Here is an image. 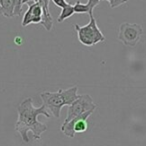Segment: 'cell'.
<instances>
[{
	"mask_svg": "<svg viewBox=\"0 0 146 146\" xmlns=\"http://www.w3.org/2000/svg\"><path fill=\"white\" fill-rule=\"evenodd\" d=\"M18 119L15 123V130L20 134L24 142H28V131L32 132L34 139L40 140L41 135L47 130V126L44 123L38 121L39 115H44L46 118H50V114L47 112V108L44 104L36 108L33 105L32 98H26L17 107Z\"/></svg>",
	"mask_w": 146,
	"mask_h": 146,
	"instance_id": "1",
	"label": "cell"
},
{
	"mask_svg": "<svg viewBox=\"0 0 146 146\" xmlns=\"http://www.w3.org/2000/svg\"><path fill=\"white\" fill-rule=\"evenodd\" d=\"M77 91V86H73V87H70L65 90L59 89L56 92H43V93L40 94V97L45 107L50 110L53 116L59 118L63 106H69L78 97Z\"/></svg>",
	"mask_w": 146,
	"mask_h": 146,
	"instance_id": "2",
	"label": "cell"
},
{
	"mask_svg": "<svg viewBox=\"0 0 146 146\" xmlns=\"http://www.w3.org/2000/svg\"><path fill=\"white\" fill-rule=\"evenodd\" d=\"M90 20L84 26H80L78 24H75V30L77 32L78 40L85 46H93L99 42L105 41V36L99 27L97 26L96 19L94 18L93 14H89Z\"/></svg>",
	"mask_w": 146,
	"mask_h": 146,
	"instance_id": "3",
	"label": "cell"
},
{
	"mask_svg": "<svg viewBox=\"0 0 146 146\" xmlns=\"http://www.w3.org/2000/svg\"><path fill=\"white\" fill-rule=\"evenodd\" d=\"M143 34V28L137 23L124 22L118 28V39L125 46L134 47Z\"/></svg>",
	"mask_w": 146,
	"mask_h": 146,
	"instance_id": "4",
	"label": "cell"
},
{
	"mask_svg": "<svg viewBox=\"0 0 146 146\" xmlns=\"http://www.w3.org/2000/svg\"><path fill=\"white\" fill-rule=\"evenodd\" d=\"M96 107L97 105L94 103L93 99L90 95L88 94L78 95L75 101L68 106V111H67V116L64 120V123L89 111V110H95Z\"/></svg>",
	"mask_w": 146,
	"mask_h": 146,
	"instance_id": "5",
	"label": "cell"
},
{
	"mask_svg": "<svg viewBox=\"0 0 146 146\" xmlns=\"http://www.w3.org/2000/svg\"><path fill=\"white\" fill-rule=\"evenodd\" d=\"M94 110H89L77 117L69 120L68 122L61 125V131L65 136L69 138H74L76 133H83L87 130V118L93 113Z\"/></svg>",
	"mask_w": 146,
	"mask_h": 146,
	"instance_id": "6",
	"label": "cell"
},
{
	"mask_svg": "<svg viewBox=\"0 0 146 146\" xmlns=\"http://www.w3.org/2000/svg\"><path fill=\"white\" fill-rule=\"evenodd\" d=\"M42 7L38 2L32 3L28 6L27 11L23 15L22 19V26H28L29 24L32 23H40L42 20Z\"/></svg>",
	"mask_w": 146,
	"mask_h": 146,
	"instance_id": "7",
	"label": "cell"
},
{
	"mask_svg": "<svg viewBox=\"0 0 146 146\" xmlns=\"http://www.w3.org/2000/svg\"><path fill=\"white\" fill-rule=\"evenodd\" d=\"M15 0H0V12L5 17L14 16Z\"/></svg>",
	"mask_w": 146,
	"mask_h": 146,
	"instance_id": "8",
	"label": "cell"
},
{
	"mask_svg": "<svg viewBox=\"0 0 146 146\" xmlns=\"http://www.w3.org/2000/svg\"><path fill=\"white\" fill-rule=\"evenodd\" d=\"M73 14H74V9H73V6L68 3L64 8H62L61 13L59 14L58 18H57V22H59V23L63 22L64 20H66V19L69 18V17L72 16Z\"/></svg>",
	"mask_w": 146,
	"mask_h": 146,
	"instance_id": "9",
	"label": "cell"
},
{
	"mask_svg": "<svg viewBox=\"0 0 146 146\" xmlns=\"http://www.w3.org/2000/svg\"><path fill=\"white\" fill-rule=\"evenodd\" d=\"M73 9H74V13H89L88 5L81 3L79 0H77L75 4L73 5Z\"/></svg>",
	"mask_w": 146,
	"mask_h": 146,
	"instance_id": "10",
	"label": "cell"
},
{
	"mask_svg": "<svg viewBox=\"0 0 146 146\" xmlns=\"http://www.w3.org/2000/svg\"><path fill=\"white\" fill-rule=\"evenodd\" d=\"M22 12V0H15L14 16H20Z\"/></svg>",
	"mask_w": 146,
	"mask_h": 146,
	"instance_id": "11",
	"label": "cell"
},
{
	"mask_svg": "<svg viewBox=\"0 0 146 146\" xmlns=\"http://www.w3.org/2000/svg\"><path fill=\"white\" fill-rule=\"evenodd\" d=\"M100 1L101 0H88L87 3H86L88 5V7H89V13L88 14H93V9L99 4Z\"/></svg>",
	"mask_w": 146,
	"mask_h": 146,
	"instance_id": "12",
	"label": "cell"
},
{
	"mask_svg": "<svg viewBox=\"0 0 146 146\" xmlns=\"http://www.w3.org/2000/svg\"><path fill=\"white\" fill-rule=\"evenodd\" d=\"M128 2V0H110L109 4L111 8H116V7L120 6L122 4H125Z\"/></svg>",
	"mask_w": 146,
	"mask_h": 146,
	"instance_id": "13",
	"label": "cell"
},
{
	"mask_svg": "<svg viewBox=\"0 0 146 146\" xmlns=\"http://www.w3.org/2000/svg\"><path fill=\"white\" fill-rule=\"evenodd\" d=\"M52 1L57 7H59V8H61V9L64 8V7L68 4V2H67L66 0H52Z\"/></svg>",
	"mask_w": 146,
	"mask_h": 146,
	"instance_id": "14",
	"label": "cell"
},
{
	"mask_svg": "<svg viewBox=\"0 0 146 146\" xmlns=\"http://www.w3.org/2000/svg\"><path fill=\"white\" fill-rule=\"evenodd\" d=\"M37 2V0H22V4H32V3Z\"/></svg>",
	"mask_w": 146,
	"mask_h": 146,
	"instance_id": "15",
	"label": "cell"
},
{
	"mask_svg": "<svg viewBox=\"0 0 146 146\" xmlns=\"http://www.w3.org/2000/svg\"><path fill=\"white\" fill-rule=\"evenodd\" d=\"M49 1H50V0H45V6L49 7Z\"/></svg>",
	"mask_w": 146,
	"mask_h": 146,
	"instance_id": "16",
	"label": "cell"
},
{
	"mask_svg": "<svg viewBox=\"0 0 146 146\" xmlns=\"http://www.w3.org/2000/svg\"><path fill=\"white\" fill-rule=\"evenodd\" d=\"M107 1H110V0H107Z\"/></svg>",
	"mask_w": 146,
	"mask_h": 146,
	"instance_id": "17",
	"label": "cell"
}]
</instances>
